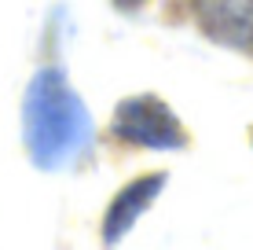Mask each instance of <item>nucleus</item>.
<instances>
[{"mask_svg":"<svg viewBox=\"0 0 253 250\" xmlns=\"http://www.w3.org/2000/svg\"><path fill=\"white\" fill-rule=\"evenodd\" d=\"M22 129H26V148L30 158L41 169H55L84 144L88 118L84 103L74 96L66 77L59 70H41L26 89L22 103Z\"/></svg>","mask_w":253,"mask_h":250,"instance_id":"obj_1","label":"nucleus"},{"mask_svg":"<svg viewBox=\"0 0 253 250\" xmlns=\"http://www.w3.org/2000/svg\"><path fill=\"white\" fill-rule=\"evenodd\" d=\"M114 136L136 148H154V151H176L184 148V129H180L172 107H165L158 96H132L118 107L114 118Z\"/></svg>","mask_w":253,"mask_h":250,"instance_id":"obj_2","label":"nucleus"},{"mask_svg":"<svg viewBox=\"0 0 253 250\" xmlns=\"http://www.w3.org/2000/svg\"><path fill=\"white\" fill-rule=\"evenodd\" d=\"M162 188H165V173H151V177H139V180H132V184H125L114 195L110 210H107L103 239H107V243H118V239L139 221V213H147V206L162 195Z\"/></svg>","mask_w":253,"mask_h":250,"instance_id":"obj_3","label":"nucleus"},{"mask_svg":"<svg viewBox=\"0 0 253 250\" xmlns=\"http://www.w3.org/2000/svg\"><path fill=\"white\" fill-rule=\"evenodd\" d=\"M206 30L235 45H253V0H202Z\"/></svg>","mask_w":253,"mask_h":250,"instance_id":"obj_4","label":"nucleus"},{"mask_svg":"<svg viewBox=\"0 0 253 250\" xmlns=\"http://www.w3.org/2000/svg\"><path fill=\"white\" fill-rule=\"evenodd\" d=\"M121 7H139V4H147V0H118Z\"/></svg>","mask_w":253,"mask_h":250,"instance_id":"obj_5","label":"nucleus"}]
</instances>
